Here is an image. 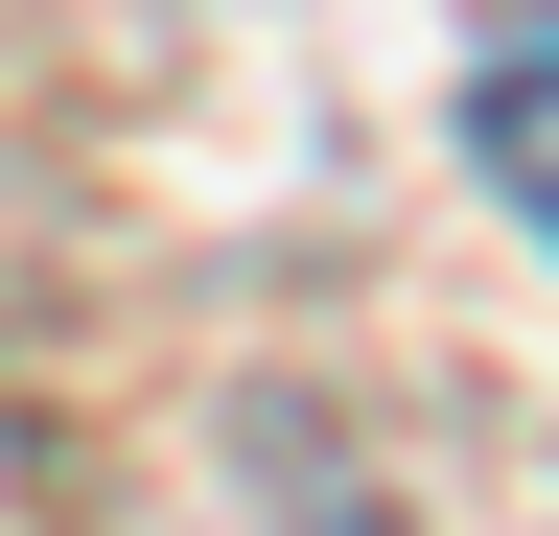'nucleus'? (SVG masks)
I'll list each match as a JSON object with an SVG mask.
<instances>
[{
  "instance_id": "nucleus-1",
  "label": "nucleus",
  "mask_w": 559,
  "mask_h": 536,
  "mask_svg": "<svg viewBox=\"0 0 559 536\" xmlns=\"http://www.w3.org/2000/svg\"><path fill=\"white\" fill-rule=\"evenodd\" d=\"M466 141H489V187H513V211L559 234V0H536L513 47H489V94H466Z\"/></svg>"
}]
</instances>
